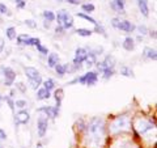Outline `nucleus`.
<instances>
[{
	"instance_id": "37998d69",
	"label": "nucleus",
	"mask_w": 157,
	"mask_h": 148,
	"mask_svg": "<svg viewBox=\"0 0 157 148\" xmlns=\"http://www.w3.org/2000/svg\"><path fill=\"white\" fill-rule=\"evenodd\" d=\"M151 37H153V38H156V33H155V30H152V32H151Z\"/></svg>"
},
{
	"instance_id": "79ce46f5",
	"label": "nucleus",
	"mask_w": 157,
	"mask_h": 148,
	"mask_svg": "<svg viewBox=\"0 0 157 148\" xmlns=\"http://www.w3.org/2000/svg\"><path fill=\"white\" fill-rule=\"evenodd\" d=\"M43 26H45V28H50V22H47V21H45V24H43Z\"/></svg>"
},
{
	"instance_id": "cd10ccee",
	"label": "nucleus",
	"mask_w": 157,
	"mask_h": 148,
	"mask_svg": "<svg viewBox=\"0 0 157 148\" xmlns=\"http://www.w3.org/2000/svg\"><path fill=\"white\" fill-rule=\"evenodd\" d=\"M28 38H29L28 34H21V36L17 37V43H20V45H25V42H26Z\"/></svg>"
},
{
	"instance_id": "aec40b11",
	"label": "nucleus",
	"mask_w": 157,
	"mask_h": 148,
	"mask_svg": "<svg viewBox=\"0 0 157 148\" xmlns=\"http://www.w3.org/2000/svg\"><path fill=\"white\" fill-rule=\"evenodd\" d=\"M43 88L47 91H52L54 88H55V81H54L52 79H47V80L43 83Z\"/></svg>"
},
{
	"instance_id": "c756f323",
	"label": "nucleus",
	"mask_w": 157,
	"mask_h": 148,
	"mask_svg": "<svg viewBox=\"0 0 157 148\" xmlns=\"http://www.w3.org/2000/svg\"><path fill=\"white\" fill-rule=\"evenodd\" d=\"M37 50L41 53V54H43V55H47V53H48V50H47V47H45V46H42L41 43L39 45H37Z\"/></svg>"
},
{
	"instance_id": "f3484780",
	"label": "nucleus",
	"mask_w": 157,
	"mask_h": 148,
	"mask_svg": "<svg viewBox=\"0 0 157 148\" xmlns=\"http://www.w3.org/2000/svg\"><path fill=\"white\" fill-rule=\"evenodd\" d=\"M100 71L104 73V79H105V80H109V79L114 75V68H111V67H102Z\"/></svg>"
},
{
	"instance_id": "f704fd0d",
	"label": "nucleus",
	"mask_w": 157,
	"mask_h": 148,
	"mask_svg": "<svg viewBox=\"0 0 157 148\" xmlns=\"http://www.w3.org/2000/svg\"><path fill=\"white\" fill-rule=\"evenodd\" d=\"M8 12V8H7V6L6 4H3V3H0V13H7Z\"/></svg>"
},
{
	"instance_id": "ea45409f",
	"label": "nucleus",
	"mask_w": 157,
	"mask_h": 148,
	"mask_svg": "<svg viewBox=\"0 0 157 148\" xmlns=\"http://www.w3.org/2000/svg\"><path fill=\"white\" fill-rule=\"evenodd\" d=\"M67 2L71 3V4H75V6L76 4H80V0H67Z\"/></svg>"
},
{
	"instance_id": "58836bf2",
	"label": "nucleus",
	"mask_w": 157,
	"mask_h": 148,
	"mask_svg": "<svg viewBox=\"0 0 157 148\" xmlns=\"http://www.w3.org/2000/svg\"><path fill=\"white\" fill-rule=\"evenodd\" d=\"M4 45H6V43H4V39L3 38H0V54L3 53V49H4Z\"/></svg>"
},
{
	"instance_id": "bb28decb",
	"label": "nucleus",
	"mask_w": 157,
	"mask_h": 148,
	"mask_svg": "<svg viewBox=\"0 0 157 148\" xmlns=\"http://www.w3.org/2000/svg\"><path fill=\"white\" fill-rule=\"evenodd\" d=\"M82 11H85L86 13H92V12H94V6L93 4H82Z\"/></svg>"
},
{
	"instance_id": "7ed1b4c3",
	"label": "nucleus",
	"mask_w": 157,
	"mask_h": 148,
	"mask_svg": "<svg viewBox=\"0 0 157 148\" xmlns=\"http://www.w3.org/2000/svg\"><path fill=\"white\" fill-rule=\"evenodd\" d=\"M55 18L58 20V24L59 26H62L63 29H71L73 26V18L70 13L64 9L59 11L58 14H55Z\"/></svg>"
},
{
	"instance_id": "423d86ee",
	"label": "nucleus",
	"mask_w": 157,
	"mask_h": 148,
	"mask_svg": "<svg viewBox=\"0 0 157 148\" xmlns=\"http://www.w3.org/2000/svg\"><path fill=\"white\" fill-rule=\"evenodd\" d=\"M47 126H48V121L46 117H39L38 121H37V130H38V136L39 138H43L47 131Z\"/></svg>"
},
{
	"instance_id": "b1692460",
	"label": "nucleus",
	"mask_w": 157,
	"mask_h": 148,
	"mask_svg": "<svg viewBox=\"0 0 157 148\" xmlns=\"http://www.w3.org/2000/svg\"><path fill=\"white\" fill-rule=\"evenodd\" d=\"M43 17H45L46 21L52 22L54 20H55V14H54L51 11H45V12H43Z\"/></svg>"
},
{
	"instance_id": "4c0bfd02",
	"label": "nucleus",
	"mask_w": 157,
	"mask_h": 148,
	"mask_svg": "<svg viewBox=\"0 0 157 148\" xmlns=\"http://www.w3.org/2000/svg\"><path fill=\"white\" fill-rule=\"evenodd\" d=\"M139 32H140L141 34H145V33H147V28H145L144 25H140V26H139Z\"/></svg>"
},
{
	"instance_id": "9b49d317",
	"label": "nucleus",
	"mask_w": 157,
	"mask_h": 148,
	"mask_svg": "<svg viewBox=\"0 0 157 148\" xmlns=\"http://www.w3.org/2000/svg\"><path fill=\"white\" fill-rule=\"evenodd\" d=\"M111 8L118 13H124V0H113Z\"/></svg>"
},
{
	"instance_id": "c85d7f7f",
	"label": "nucleus",
	"mask_w": 157,
	"mask_h": 148,
	"mask_svg": "<svg viewBox=\"0 0 157 148\" xmlns=\"http://www.w3.org/2000/svg\"><path fill=\"white\" fill-rule=\"evenodd\" d=\"M14 105H16L17 107H20V109H24L26 105H28V102L25 100H16V102H14Z\"/></svg>"
},
{
	"instance_id": "6e6552de",
	"label": "nucleus",
	"mask_w": 157,
	"mask_h": 148,
	"mask_svg": "<svg viewBox=\"0 0 157 148\" xmlns=\"http://www.w3.org/2000/svg\"><path fill=\"white\" fill-rule=\"evenodd\" d=\"M30 119V115H29V113L25 111V110H21L18 111L16 115H14V122H16V125H26Z\"/></svg>"
},
{
	"instance_id": "412c9836",
	"label": "nucleus",
	"mask_w": 157,
	"mask_h": 148,
	"mask_svg": "<svg viewBox=\"0 0 157 148\" xmlns=\"http://www.w3.org/2000/svg\"><path fill=\"white\" fill-rule=\"evenodd\" d=\"M152 127H153V126H152L151 123H147L144 121L140 122V132H141V134H145V132L148 131V130H151Z\"/></svg>"
},
{
	"instance_id": "473e14b6",
	"label": "nucleus",
	"mask_w": 157,
	"mask_h": 148,
	"mask_svg": "<svg viewBox=\"0 0 157 148\" xmlns=\"http://www.w3.org/2000/svg\"><path fill=\"white\" fill-rule=\"evenodd\" d=\"M94 32H96V33H98V34H104V36H106V34H105V29L102 28L101 25H98V24L96 25V29H94Z\"/></svg>"
},
{
	"instance_id": "4468645a",
	"label": "nucleus",
	"mask_w": 157,
	"mask_h": 148,
	"mask_svg": "<svg viewBox=\"0 0 157 148\" xmlns=\"http://www.w3.org/2000/svg\"><path fill=\"white\" fill-rule=\"evenodd\" d=\"M51 97V95H50V91H47V89H45V88H41L38 92H37V100H48V98Z\"/></svg>"
},
{
	"instance_id": "e433bc0d",
	"label": "nucleus",
	"mask_w": 157,
	"mask_h": 148,
	"mask_svg": "<svg viewBox=\"0 0 157 148\" xmlns=\"http://www.w3.org/2000/svg\"><path fill=\"white\" fill-rule=\"evenodd\" d=\"M7 139V134H6V131L0 129V140H6Z\"/></svg>"
},
{
	"instance_id": "2eb2a0df",
	"label": "nucleus",
	"mask_w": 157,
	"mask_h": 148,
	"mask_svg": "<svg viewBox=\"0 0 157 148\" xmlns=\"http://www.w3.org/2000/svg\"><path fill=\"white\" fill-rule=\"evenodd\" d=\"M123 49L127 51H132L135 49V42H134V39H132L131 37H127L124 39V42H123Z\"/></svg>"
},
{
	"instance_id": "c9c22d12",
	"label": "nucleus",
	"mask_w": 157,
	"mask_h": 148,
	"mask_svg": "<svg viewBox=\"0 0 157 148\" xmlns=\"http://www.w3.org/2000/svg\"><path fill=\"white\" fill-rule=\"evenodd\" d=\"M6 101L8 102V105H9V107H11V109L13 110V109H14V102L12 101V98H11V97H6Z\"/></svg>"
},
{
	"instance_id": "c03bdc74",
	"label": "nucleus",
	"mask_w": 157,
	"mask_h": 148,
	"mask_svg": "<svg viewBox=\"0 0 157 148\" xmlns=\"http://www.w3.org/2000/svg\"><path fill=\"white\" fill-rule=\"evenodd\" d=\"M0 106H2V96H0Z\"/></svg>"
},
{
	"instance_id": "a19ab883",
	"label": "nucleus",
	"mask_w": 157,
	"mask_h": 148,
	"mask_svg": "<svg viewBox=\"0 0 157 148\" xmlns=\"http://www.w3.org/2000/svg\"><path fill=\"white\" fill-rule=\"evenodd\" d=\"M62 30H63V28H62V26H58V28L55 29V32H56V33H62Z\"/></svg>"
},
{
	"instance_id": "f03ea898",
	"label": "nucleus",
	"mask_w": 157,
	"mask_h": 148,
	"mask_svg": "<svg viewBox=\"0 0 157 148\" xmlns=\"http://www.w3.org/2000/svg\"><path fill=\"white\" fill-rule=\"evenodd\" d=\"M24 70H25V75L29 79V81L32 83V87L34 89H37V88L42 84L41 73H39L37 68H34V67H25Z\"/></svg>"
},
{
	"instance_id": "39448f33",
	"label": "nucleus",
	"mask_w": 157,
	"mask_h": 148,
	"mask_svg": "<svg viewBox=\"0 0 157 148\" xmlns=\"http://www.w3.org/2000/svg\"><path fill=\"white\" fill-rule=\"evenodd\" d=\"M3 70V75L6 77V81H4V85L7 87H11L12 83L14 81V79H16V72H14L11 67H2Z\"/></svg>"
},
{
	"instance_id": "ddd939ff",
	"label": "nucleus",
	"mask_w": 157,
	"mask_h": 148,
	"mask_svg": "<svg viewBox=\"0 0 157 148\" xmlns=\"http://www.w3.org/2000/svg\"><path fill=\"white\" fill-rule=\"evenodd\" d=\"M47 63H48V67H55L58 63H59V55L56 53H51L48 54V58H47Z\"/></svg>"
},
{
	"instance_id": "20e7f679",
	"label": "nucleus",
	"mask_w": 157,
	"mask_h": 148,
	"mask_svg": "<svg viewBox=\"0 0 157 148\" xmlns=\"http://www.w3.org/2000/svg\"><path fill=\"white\" fill-rule=\"evenodd\" d=\"M97 80H98V75H97V72H93V71L86 72L85 75L77 77V83L86 84V85H94L97 83Z\"/></svg>"
},
{
	"instance_id": "a211bd4d",
	"label": "nucleus",
	"mask_w": 157,
	"mask_h": 148,
	"mask_svg": "<svg viewBox=\"0 0 157 148\" xmlns=\"http://www.w3.org/2000/svg\"><path fill=\"white\" fill-rule=\"evenodd\" d=\"M67 67L68 66H66V64H60V63H58V64L54 67V68H55V71H56L58 75L62 77V76H64V73L67 72Z\"/></svg>"
},
{
	"instance_id": "4be33fe9",
	"label": "nucleus",
	"mask_w": 157,
	"mask_h": 148,
	"mask_svg": "<svg viewBox=\"0 0 157 148\" xmlns=\"http://www.w3.org/2000/svg\"><path fill=\"white\" fill-rule=\"evenodd\" d=\"M6 34H7L8 39H11V41H13V39H16V29H14L13 26L8 28L7 30H6Z\"/></svg>"
},
{
	"instance_id": "f8f14e48",
	"label": "nucleus",
	"mask_w": 157,
	"mask_h": 148,
	"mask_svg": "<svg viewBox=\"0 0 157 148\" xmlns=\"http://www.w3.org/2000/svg\"><path fill=\"white\" fill-rule=\"evenodd\" d=\"M137 6H139L140 12L147 17L149 14V8H148V0H137Z\"/></svg>"
},
{
	"instance_id": "5701e85b",
	"label": "nucleus",
	"mask_w": 157,
	"mask_h": 148,
	"mask_svg": "<svg viewBox=\"0 0 157 148\" xmlns=\"http://www.w3.org/2000/svg\"><path fill=\"white\" fill-rule=\"evenodd\" d=\"M121 73L123 76H127V77H134V72H132V70L130 67H126V66L121 68Z\"/></svg>"
},
{
	"instance_id": "7c9ffc66",
	"label": "nucleus",
	"mask_w": 157,
	"mask_h": 148,
	"mask_svg": "<svg viewBox=\"0 0 157 148\" xmlns=\"http://www.w3.org/2000/svg\"><path fill=\"white\" fill-rule=\"evenodd\" d=\"M24 24H25V25H26V26H29V28H32V29H34V28H37V22H34V21H33V20H26V21H25V22H24Z\"/></svg>"
},
{
	"instance_id": "6ab92c4d",
	"label": "nucleus",
	"mask_w": 157,
	"mask_h": 148,
	"mask_svg": "<svg viewBox=\"0 0 157 148\" xmlns=\"http://www.w3.org/2000/svg\"><path fill=\"white\" fill-rule=\"evenodd\" d=\"M76 33L81 37H89V36H92L93 30H89V29H85V28H78L76 30Z\"/></svg>"
},
{
	"instance_id": "f257e3e1",
	"label": "nucleus",
	"mask_w": 157,
	"mask_h": 148,
	"mask_svg": "<svg viewBox=\"0 0 157 148\" xmlns=\"http://www.w3.org/2000/svg\"><path fill=\"white\" fill-rule=\"evenodd\" d=\"M88 131L90 132V135L97 142H100V139H102V136H104V125H102V121L98 119V118H94L90 125L88 126Z\"/></svg>"
},
{
	"instance_id": "0eeeda50",
	"label": "nucleus",
	"mask_w": 157,
	"mask_h": 148,
	"mask_svg": "<svg viewBox=\"0 0 157 148\" xmlns=\"http://www.w3.org/2000/svg\"><path fill=\"white\" fill-rule=\"evenodd\" d=\"M75 59H73V64H81L82 62H85V59L88 56V51L82 47H77L75 51Z\"/></svg>"
},
{
	"instance_id": "9d476101",
	"label": "nucleus",
	"mask_w": 157,
	"mask_h": 148,
	"mask_svg": "<svg viewBox=\"0 0 157 148\" xmlns=\"http://www.w3.org/2000/svg\"><path fill=\"white\" fill-rule=\"evenodd\" d=\"M38 111L46 113L47 117L56 118L58 114H59V107L58 106H55V107H52V106H42V107H39V109H38Z\"/></svg>"
},
{
	"instance_id": "1a4fd4ad",
	"label": "nucleus",
	"mask_w": 157,
	"mask_h": 148,
	"mask_svg": "<svg viewBox=\"0 0 157 148\" xmlns=\"http://www.w3.org/2000/svg\"><path fill=\"white\" fill-rule=\"evenodd\" d=\"M115 29H119V30L124 32V33H131L135 30V25L134 24H131L130 21H127V20H124V21H119L118 22V25Z\"/></svg>"
},
{
	"instance_id": "2f4dec72",
	"label": "nucleus",
	"mask_w": 157,
	"mask_h": 148,
	"mask_svg": "<svg viewBox=\"0 0 157 148\" xmlns=\"http://www.w3.org/2000/svg\"><path fill=\"white\" fill-rule=\"evenodd\" d=\"M16 87L18 88L21 93H25V92H26V85H25L24 83H17V84H16Z\"/></svg>"
},
{
	"instance_id": "393cba45",
	"label": "nucleus",
	"mask_w": 157,
	"mask_h": 148,
	"mask_svg": "<svg viewBox=\"0 0 157 148\" xmlns=\"http://www.w3.org/2000/svg\"><path fill=\"white\" fill-rule=\"evenodd\" d=\"M77 16L78 17H81V18H84V20H86V21H89V22H92V24H94V25H97V21L93 17H90V16H88V14H85V13H77Z\"/></svg>"
},
{
	"instance_id": "a878e982",
	"label": "nucleus",
	"mask_w": 157,
	"mask_h": 148,
	"mask_svg": "<svg viewBox=\"0 0 157 148\" xmlns=\"http://www.w3.org/2000/svg\"><path fill=\"white\" fill-rule=\"evenodd\" d=\"M62 98H63V91L62 89H58L55 92V100H56V103H58V107L60 106V102H62Z\"/></svg>"
},
{
	"instance_id": "dca6fc26",
	"label": "nucleus",
	"mask_w": 157,
	"mask_h": 148,
	"mask_svg": "<svg viewBox=\"0 0 157 148\" xmlns=\"http://www.w3.org/2000/svg\"><path fill=\"white\" fill-rule=\"evenodd\" d=\"M144 56L148 58V59H152V60H156L157 59L156 50L155 49H151V47H145L144 49Z\"/></svg>"
},
{
	"instance_id": "72a5a7b5",
	"label": "nucleus",
	"mask_w": 157,
	"mask_h": 148,
	"mask_svg": "<svg viewBox=\"0 0 157 148\" xmlns=\"http://www.w3.org/2000/svg\"><path fill=\"white\" fill-rule=\"evenodd\" d=\"M25 0H16V6H17V8H24L25 7Z\"/></svg>"
}]
</instances>
